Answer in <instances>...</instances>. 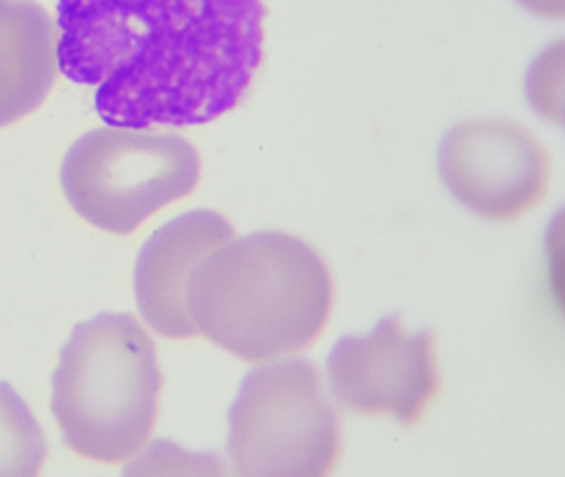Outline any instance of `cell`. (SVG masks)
<instances>
[{
  "mask_svg": "<svg viewBox=\"0 0 565 477\" xmlns=\"http://www.w3.org/2000/svg\"><path fill=\"white\" fill-rule=\"evenodd\" d=\"M262 0H56V66L108 127L232 113L265 56Z\"/></svg>",
  "mask_w": 565,
  "mask_h": 477,
  "instance_id": "obj_1",
  "label": "cell"
},
{
  "mask_svg": "<svg viewBox=\"0 0 565 477\" xmlns=\"http://www.w3.org/2000/svg\"><path fill=\"white\" fill-rule=\"evenodd\" d=\"M199 335L248 363L311 347L326 330L334 282L322 255L288 232L232 239L201 261L188 284Z\"/></svg>",
  "mask_w": 565,
  "mask_h": 477,
  "instance_id": "obj_2",
  "label": "cell"
},
{
  "mask_svg": "<svg viewBox=\"0 0 565 477\" xmlns=\"http://www.w3.org/2000/svg\"><path fill=\"white\" fill-rule=\"evenodd\" d=\"M159 393L154 342L131 314L106 311L77 324L52 374V412L66 447L108 466L146 447Z\"/></svg>",
  "mask_w": 565,
  "mask_h": 477,
  "instance_id": "obj_3",
  "label": "cell"
},
{
  "mask_svg": "<svg viewBox=\"0 0 565 477\" xmlns=\"http://www.w3.org/2000/svg\"><path fill=\"white\" fill-rule=\"evenodd\" d=\"M199 150L178 134L100 127L68 148L58 181L71 209L110 234H131L194 192Z\"/></svg>",
  "mask_w": 565,
  "mask_h": 477,
  "instance_id": "obj_4",
  "label": "cell"
},
{
  "mask_svg": "<svg viewBox=\"0 0 565 477\" xmlns=\"http://www.w3.org/2000/svg\"><path fill=\"white\" fill-rule=\"evenodd\" d=\"M227 454L236 475L246 477L332 473L341 422L318 368L290 358L248 372L230 410Z\"/></svg>",
  "mask_w": 565,
  "mask_h": 477,
  "instance_id": "obj_5",
  "label": "cell"
},
{
  "mask_svg": "<svg viewBox=\"0 0 565 477\" xmlns=\"http://www.w3.org/2000/svg\"><path fill=\"white\" fill-rule=\"evenodd\" d=\"M439 178L483 221L510 223L533 211L550 190L552 159L533 131L512 119H468L447 131Z\"/></svg>",
  "mask_w": 565,
  "mask_h": 477,
  "instance_id": "obj_6",
  "label": "cell"
},
{
  "mask_svg": "<svg viewBox=\"0 0 565 477\" xmlns=\"http://www.w3.org/2000/svg\"><path fill=\"white\" fill-rule=\"evenodd\" d=\"M332 395L365 416H393L416 426L441 395L433 332H407L399 318H383L370 335H347L328 358Z\"/></svg>",
  "mask_w": 565,
  "mask_h": 477,
  "instance_id": "obj_7",
  "label": "cell"
},
{
  "mask_svg": "<svg viewBox=\"0 0 565 477\" xmlns=\"http://www.w3.org/2000/svg\"><path fill=\"white\" fill-rule=\"evenodd\" d=\"M236 236L217 211H188L154 230L134 265V297L143 321L169 340H192L196 328L188 314V284L209 253Z\"/></svg>",
  "mask_w": 565,
  "mask_h": 477,
  "instance_id": "obj_8",
  "label": "cell"
},
{
  "mask_svg": "<svg viewBox=\"0 0 565 477\" xmlns=\"http://www.w3.org/2000/svg\"><path fill=\"white\" fill-rule=\"evenodd\" d=\"M56 68L50 12L35 0H0V129L45 104Z\"/></svg>",
  "mask_w": 565,
  "mask_h": 477,
  "instance_id": "obj_9",
  "label": "cell"
},
{
  "mask_svg": "<svg viewBox=\"0 0 565 477\" xmlns=\"http://www.w3.org/2000/svg\"><path fill=\"white\" fill-rule=\"evenodd\" d=\"M47 437L35 414L8 382H0V477H31L43 470Z\"/></svg>",
  "mask_w": 565,
  "mask_h": 477,
  "instance_id": "obj_10",
  "label": "cell"
}]
</instances>
